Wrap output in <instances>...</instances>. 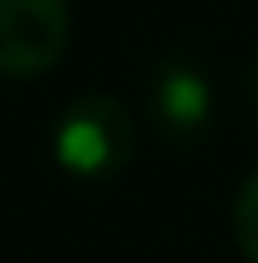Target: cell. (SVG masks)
Segmentation results:
<instances>
[{
  "mask_svg": "<svg viewBox=\"0 0 258 263\" xmlns=\"http://www.w3.org/2000/svg\"><path fill=\"white\" fill-rule=\"evenodd\" d=\"M138 148L129 106L111 92H78L51 129V153L74 180H115Z\"/></svg>",
  "mask_w": 258,
  "mask_h": 263,
  "instance_id": "1",
  "label": "cell"
},
{
  "mask_svg": "<svg viewBox=\"0 0 258 263\" xmlns=\"http://www.w3.org/2000/svg\"><path fill=\"white\" fill-rule=\"evenodd\" d=\"M240 97H245L249 120L258 125V51L249 55V65H245V74H240Z\"/></svg>",
  "mask_w": 258,
  "mask_h": 263,
  "instance_id": "5",
  "label": "cell"
},
{
  "mask_svg": "<svg viewBox=\"0 0 258 263\" xmlns=\"http://www.w3.org/2000/svg\"><path fill=\"white\" fill-rule=\"evenodd\" d=\"M143 106L148 125L166 148H199L217 125L212 79L189 51H166L143 74Z\"/></svg>",
  "mask_w": 258,
  "mask_h": 263,
  "instance_id": "2",
  "label": "cell"
},
{
  "mask_svg": "<svg viewBox=\"0 0 258 263\" xmlns=\"http://www.w3.org/2000/svg\"><path fill=\"white\" fill-rule=\"evenodd\" d=\"M231 231H235V245H240L245 263H258V166L240 180V190H235Z\"/></svg>",
  "mask_w": 258,
  "mask_h": 263,
  "instance_id": "4",
  "label": "cell"
},
{
  "mask_svg": "<svg viewBox=\"0 0 258 263\" xmlns=\"http://www.w3.org/2000/svg\"><path fill=\"white\" fill-rule=\"evenodd\" d=\"M74 32L69 0H0V79H42Z\"/></svg>",
  "mask_w": 258,
  "mask_h": 263,
  "instance_id": "3",
  "label": "cell"
}]
</instances>
